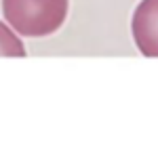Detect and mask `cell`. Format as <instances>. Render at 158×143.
I'll list each match as a JSON object with an SVG mask.
<instances>
[{
  "label": "cell",
  "mask_w": 158,
  "mask_h": 143,
  "mask_svg": "<svg viewBox=\"0 0 158 143\" xmlns=\"http://www.w3.org/2000/svg\"><path fill=\"white\" fill-rule=\"evenodd\" d=\"M0 57H25L21 36L6 21H0Z\"/></svg>",
  "instance_id": "obj_3"
},
{
  "label": "cell",
  "mask_w": 158,
  "mask_h": 143,
  "mask_svg": "<svg viewBox=\"0 0 158 143\" xmlns=\"http://www.w3.org/2000/svg\"><path fill=\"white\" fill-rule=\"evenodd\" d=\"M4 21L23 38H47L59 32L70 0H0Z\"/></svg>",
  "instance_id": "obj_1"
},
{
  "label": "cell",
  "mask_w": 158,
  "mask_h": 143,
  "mask_svg": "<svg viewBox=\"0 0 158 143\" xmlns=\"http://www.w3.org/2000/svg\"><path fill=\"white\" fill-rule=\"evenodd\" d=\"M131 34L143 57L158 59V0H139L131 17Z\"/></svg>",
  "instance_id": "obj_2"
}]
</instances>
